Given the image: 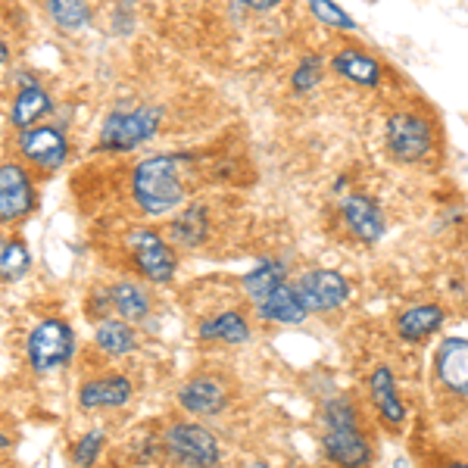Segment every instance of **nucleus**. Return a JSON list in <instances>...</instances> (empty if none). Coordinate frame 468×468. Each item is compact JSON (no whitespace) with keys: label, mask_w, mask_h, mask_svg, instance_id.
Masks as SVG:
<instances>
[{"label":"nucleus","mask_w":468,"mask_h":468,"mask_svg":"<svg viewBox=\"0 0 468 468\" xmlns=\"http://www.w3.org/2000/svg\"><path fill=\"white\" fill-rule=\"evenodd\" d=\"M341 213H344L346 229L356 234L359 240H366V244H378V240L384 238V229H388V225H384V216H381V209L366 197V194H350V197L344 200Z\"/></svg>","instance_id":"f3484780"},{"label":"nucleus","mask_w":468,"mask_h":468,"mask_svg":"<svg viewBox=\"0 0 468 468\" xmlns=\"http://www.w3.org/2000/svg\"><path fill=\"white\" fill-rule=\"evenodd\" d=\"M324 428H359V412L346 397H331L322 406Z\"/></svg>","instance_id":"cd10ccee"},{"label":"nucleus","mask_w":468,"mask_h":468,"mask_svg":"<svg viewBox=\"0 0 468 468\" xmlns=\"http://www.w3.org/2000/svg\"><path fill=\"white\" fill-rule=\"evenodd\" d=\"M253 309H256V319L269 322V324H300V322H306V315H309L303 303H300L293 284L288 282L278 284L271 293H266L260 303H253Z\"/></svg>","instance_id":"6ab92c4d"},{"label":"nucleus","mask_w":468,"mask_h":468,"mask_svg":"<svg viewBox=\"0 0 468 468\" xmlns=\"http://www.w3.org/2000/svg\"><path fill=\"white\" fill-rule=\"evenodd\" d=\"M322 450L337 468H366L372 463V443L359 428H324Z\"/></svg>","instance_id":"ddd939ff"},{"label":"nucleus","mask_w":468,"mask_h":468,"mask_svg":"<svg viewBox=\"0 0 468 468\" xmlns=\"http://www.w3.org/2000/svg\"><path fill=\"white\" fill-rule=\"evenodd\" d=\"M6 240H10V238H6V234H0V256H4V247H6Z\"/></svg>","instance_id":"c9c22d12"},{"label":"nucleus","mask_w":468,"mask_h":468,"mask_svg":"<svg viewBox=\"0 0 468 468\" xmlns=\"http://www.w3.org/2000/svg\"><path fill=\"white\" fill-rule=\"evenodd\" d=\"M238 4L250 6V10H256V13H269V10H275L282 0H238Z\"/></svg>","instance_id":"7c9ffc66"},{"label":"nucleus","mask_w":468,"mask_h":468,"mask_svg":"<svg viewBox=\"0 0 468 468\" xmlns=\"http://www.w3.org/2000/svg\"><path fill=\"white\" fill-rule=\"evenodd\" d=\"M178 406L194 419H216L229 410V384L218 375H194L178 388Z\"/></svg>","instance_id":"1a4fd4ad"},{"label":"nucleus","mask_w":468,"mask_h":468,"mask_svg":"<svg viewBox=\"0 0 468 468\" xmlns=\"http://www.w3.org/2000/svg\"><path fill=\"white\" fill-rule=\"evenodd\" d=\"M187 154H154L141 160L132 172V200L147 218L169 216L185 207L187 187L181 178V165Z\"/></svg>","instance_id":"f257e3e1"},{"label":"nucleus","mask_w":468,"mask_h":468,"mask_svg":"<svg viewBox=\"0 0 468 468\" xmlns=\"http://www.w3.org/2000/svg\"><path fill=\"white\" fill-rule=\"evenodd\" d=\"M394 468H410V465H406V459H403V456H397V459H394Z\"/></svg>","instance_id":"72a5a7b5"},{"label":"nucleus","mask_w":468,"mask_h":468,"mask_svg":"<svg viewBox=\"0 0 468 468\" xmlns=\"http://www.w3.org/2000/svg\"><path fill=\"white\" fill-rule=\"evenodd\" d=\"M125 253L132 256V266L144 282L165 284L176 282L178 275V256L176 247L163 238L156 229H132L125 234Z\"/></svg>","instance_id":"20e7f679"},{"label":"nucleus","mask_w":468,"mask_h":468,"mask_svg":"<svg viewBox=\"0 0 468 468\" xmlns=\"http://www.w3.org/2000/svg\"><path fill=\"white\" fill-rule=\"evenodd\" d=\"M37 194L26 165L0 163V225H16L35 209Z\"/></svg>","instance_id":"6e6552de"},{"label":"nucleus","mask_w":468,"mask_h":468,"mask_svg":"<svg viewBox=\"0 0 468 468\" xmlns=\"http://www.w3.org/2000/svg\"><path fill=\"white\" fill-rule=\"evenodd\" d=\"M163 450L181 468H218L222 443L203 421H172L163 431Z\"/></svg>","instance_id":"7ed1b4c3"},{"label":"nucleus","mask_w":468,"mask_h":468,"mask_svg":"<svg viewBox=\"0 0 468 468\" xmlns=\"http://www.w3.org/2000/svg\"><path fill=\"white\" fill-rule=\"evenodd\" d=\"M10 447H13L10 434H6V431H4V428H0V452H6V450H10Z\"/></svg>","instance_id":"2f4dec72"},{"label":"nucleus","mask_w":468,"mask_h":468,"mask_svg":"<svg viewBox=\"0 0 468 468\" xmlns=\"http://www.w3.org/2000/svg\"><path fill=\"white\" fill-rule=\"evenodd\" d=\"M322 69H324L322 57H313V54L303 57L297 66V72H293V79H291L293 90H297V94H309V90L322 81Z\"/></svg>","instance_id":"c756f323"},{"label":"nucleus","mask_w":468,"mask_h":468,"mask_svg":"<svg viewBox=\"0 0 468 468\" xmlns=\"http://www.w3.org/2000/svg\"><path fill=\"white\" fill-rule=\"evenodd\" d=\"M94 346L110 359H125V356H134L141 346V337H138V328L132 322H122V319H101L94 324Z\"/></svg>","instance_id":"a211bd4d"},{"label":"nucleus","mask_w":468,"mask_h":468,"mask_svg":"<svg viewBox=\"0 0 468 468\" xmlns=\"http://www.w3.org/2000/svg\"><path fill=\"white\" fill-rule=\"evenodd\" d=\"M443 468H468V463H456V465H443Z\"/></svg>","instance_id":"e433bc0d"},{"label":"nucleus","mask_w":468,"mask_h":468,"mask_svg":"<svg viewBox=\"0 0 468 468\" xmlns=\"http://www.w3.org/2000/svg\"><path fill=\"white\" fill-rule=\"evenodd\" d=\"M309 10H313L315 19L331 28H344V32H353V28H356V22H353L350 13H344L335 0H309Z\"/></svg>","instance_id":"c85d7f7f"},{"label":"nucleus","mask_w":468,"mask_h":468,"mask_svg":"<svg viewBox=\"0 0 468 468\" xmlns=\"http://www.w3.org/2000/svg\"><path fill=\"white\" fill-rule=\"evenodd\" d=\"M6 59H10V50H6V44L0 41V69L6 66Z\"/></svg>","instance_id":"473e14b6"},{"label":"nucleus","mask_w":468,"mask_h":468,"mask_svg":"<svg viewBox=\"0 0 468 468\" xmlns=\"http://www.w3.org/2000/svg\"><path fill=\"white\" fill-rule=\"evenodd\" d=\"M300 303L309 315L315 313H335L350 300V282L335 269H309L300 275V282L293 284Z\"/></svg>","instance_id":"423d86ee"},{"label":"nucleus","mask_w":468,"mask_h":468,"mask_svg":"<svg viewBox=\"0 0 468 468\" xmlns=\"http://www.w3.org/2000/svg\"><path fill=\"white\" fill-rule=\"evenodd\" d=\"M437 381L459 397H468V341L465 337H447L434 353Z\"/></svg>","instance_id":"4468645a"},{"label":"nucleus","mask_w":468,"mask_h":468,"mask_svg":"<svg viewBox=\"0 0 468 468\" xmlns=\"http://www.w3.org/2000/svg\"><path fill=\"white\" fill-rule=\"evenodd\" d=\"M19 154L44 172H57L69 160V141L57 125H32L19 132Z\"/></svg>","instance_id":"9d476101"},{"label":"nucleus","mask_w":468,"mask_h":468,"mask_svg":"<svg viewBox=\"0 0 468 468\" xmlns=\"http://www.w3.org/2000/svg\"><path fill=\"white\" fill-rule=\"evenodd\" d=\"M50 110H54V101H50L48 90H44L41 85H35V81H28V85H22L19 94L13 97L10 122L16 125L19 132H26V128L41 122Z\"/></svg>","instance_id":"412c9836"},{"label":"nucleus","mask_w":468,"mask_h":468,"mask_svg":"<svg viewBox=\"0 0 468 468\" xmlns=\"http://www.w3.org/2000/svg\"><path fill=\"white\" fill-rule=\"evenodd\" d=\"M97 297H101V306H107V313L132 324L150 319V313H154V297H150V291L144 284L132 282V278H119V282L107 284V288L97 291Z\"/></svg>","instance_id":"f8f14e48"},{"label":"nucleus","mask_w":468,"mask_h":468,"mask_svg":"<svg viewBox=\"0 0 468 468\" xmlns=\"http://www.w3.org/2000/svg\"><path fill=\"white\" fill-rule=\"evenodd\" d=\"M247 468H271V465H266V463H260V459H253V463H250V465H247Z\"/></svg>","instance_id":"f704fd0d"},{"label":"nucleus","mask_w":468,"mask_h":468,"mask_svg":"<svg viewBox=\"0 0 468 468\" xmlns=\"http://www.w3.org/2000/svg\"><path fill=\"white\" fill-rule=\"evenodd\" d=\"M163 110L156 107H138V110H112L101 125V138L97 147L107 154H128V150L141 147L144 141L160 132Z\"/></svg>","instance_id":"39448f33"},{"label":"nucleus","mask_w":468,"mask_h":468,"mask_svg":"<svg viewBox=\"0 0 468 468\" xmlns=\"http://www.w3.org/2000/svg\"><path fill=\"white\" fill-rule=\"evenodd\" d=\"M207 238H209V213L203 203H191V207L178 209L176 218L169 222V244L172 247L197 250Z\"/></svg>","instance_id":"aec40b11"},{"label":"nucleus","mask_w":468,"mask_h":468,"mask_svg":"<svg viewBox=\"0 0 468 468\" xmlns=\"http://www.w3.org/2000/svg\"><path fill=\"white\" fill-rule=\"evenodd\" d=\"M331 66H335L337 75L356 81L362 88H378V81H381L378 59L368 57V54H359V50H341V54L331 59Z\"/></svg>","instance_id":"5701e85b"},{"label":"nucleus","mask_w":468,"mask_h":468,"mask_svg":"<svg viewBox=\"0 0 468 468\" xmlns=\"http://www.w3.org/2000/svg\"><path fill=\"white\" fill-rule=\"evenodd\" d=\"M250 322L240 309H222V313L209 315L197 324V337L209 344H225V346H240L250 341Z\"/></svg>","instance_id":"dca6fc26"},{"label":"nucleus","mask_w":468,"mask_h":468,"mask_svg":"<svg viewBox=\"0 0 468 468\" xmlns=\"http://www.w3.org/2000/svg\"><path fill=\"white\" fill-rule=\"evenodd\" d=\"M103 450H107V428H88V431L72 443V465L94 468L101 463Z\"/></svg>","instance_id":"bb28decb"},{"label":"nucleus","mask_w":468,"mask_h":468,"mask_svg":"<svg viewBox=\"0 0 468 468\" xmlns=\"http://www.w3.org/2000/svg\"><path fill=\"white\" fill-rule=\"evenodd\" d=\"M134 397V381L128 375L110 372L94 375L79 388V410L81 412H112L125 410Z\"/></svg>","instance_id":"9b49d317"},{"label":"nucleus","mask_w":468,"mask_h":468,"mask_svg":"<svg viewBox=\"0 0 468 468\" xmlns=\"http://www.w3.org/2000/svg\"><path fill=\"white\" fill-rule=\"evenodd\" d=\"M368 394H372V403H375V410H378V419L388 428L399 431L406 421V406H403V399H399L394 368H388V366L375 368L372 378H368Z\"/></svg>","instance_id":"2eb2a0df"},{"label":"nucleus","mask_w":468,"mask_h":468,"mask_svg":"<svg viewBox=\"0 0 468 468\" xmlns=\"http://www.w3.org/2000/svg\"><path fill=\"white\" fill-rule=\"evenodd\" d=\"M388 147L399 163H419L431 154L434 134L431 125L415 112H394L388 119Z\"/></svg>","instance_id":"0eeeda50"},{"label":"nucleus","mask_w":468,"mask_h":468,"mask_svg":"<svg viewBox=\"0 0 468 468\" xmlns=\"http://www.w3.org/2000/svg\"><path fill=\"white\" fill-rule=\"evenodd\" d=\"M443 319H447V313H443L437 303H419V306H410L403 315L397 319V335L403 337V341L410 344H419L425 341V337H431L441 331Z\"/></svg>","instance_id":"4be33fe9"},{"label":"nucleus","mask_w":468,"mask_h":468,"mask_svg":"<svg viewBox=\"0 0 468 468\" xmlns=\"http://www.w3.org/2000/svg\"><path fill=\"white\" fill-rule=\"evenodd\" d=\"M48 16L63 32H85L90 26V4L88 0H48Z\"/></svg>","instance_id":"393cba45"},{"label":"nucleus","mask_w":468,"mask_h":468,"mask_svg":"<svg viewBox=\"0 0 468 468\" xmlns=\"http://www.w3.org/2000/svg\"><path fill=\"white\" fill-rule=\"evenodd\" d=\"M79 353V337L72 324L57 315H48L37 324H32L26 337V362L35 375H54L66 368Z\"/></svg>","instance_id":"f03ea898"},{"label":"nucleus","mask_w":468,"mask_h":468,"mask_svg":"<svg viewBox=\"0 0 468 468\" xmlns=\"http://www.w3.org/2000/svg\"><path fill=\"white\" fill-rule=\"evenodd\" d=\"M32 271V250H28L26 240L10 238L4 247V256H0V282L4 284H16Z\"/></svg>","instance_id":"a878e982"},{"label":"nucleus","mask_w":468,"mask_h":468,"mask_svg":"<svg viewBox=\"0 0 468 468\" xmlns=\"http://www.w3.org/2000/svg\"><path fill=\"white\" fill-rule=\"evenodd\" d=\"M284 282H288V266H284L282 260H260L256 269L244 275L240 288H244V293L250 297V303H260L266 293H271Z\"/></svg>","instance_id":"b1692460"}]
</instances>
